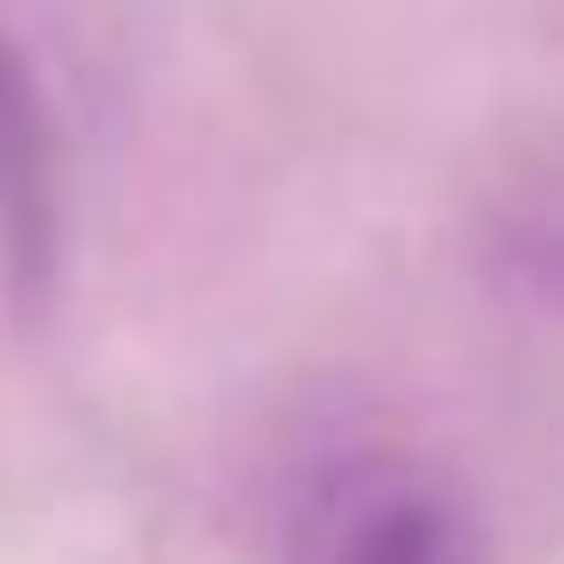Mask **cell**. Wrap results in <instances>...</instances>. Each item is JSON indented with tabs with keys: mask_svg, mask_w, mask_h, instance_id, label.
Wrapping results in <instances>:
<instances>
[{
	"mask_svg": "<svg viewBox=\"0 0 564 564\" xmlns=\"http://www.w3.org/2000/svg\"><path fill=\"white\" fill-rule=\"evenodd\" d=\"M291 564H476V511L405 449H335L291 502Z\"/></svg>",
	"mask_w": 564,
	"mask_h": 564,
	"instance_id": "1",
	"label": "cell"
},
{
	"mask_svg": "<svg viewBox=\"0 0 564 564\" xmlns=\"http://www.w3.org/2000/svg\"><path fill=\"white\" fill-rule=\"evenodd\" d=\"M62 273V141L35 62L0 26V317H44Z\"/></svg>",
	"mask_w": 564,
	"mask_h": 564,
	"instance_id": "2",
	"label": "cell"
},
{
	"mask_svg": "<svg viewBox=\"0 0 564 564\" xmlns=\"http://www.w3.org/2000/svg\"><path fill=\"white\" fill-rule=\"evenodd\" d=\"M485 238H494V264H502L529 300L564 308V167L538 176V185H520V194H502Z\"/></svg>",
	"mask_w": 564,
	"mask_h": 564,
	"instance_id": "3",
	"label": "cell"
}]
</instances>
